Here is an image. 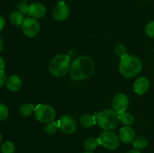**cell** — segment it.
Instances as JSON below:
<instances>
[{"label": "cell", "mask_w": 154, "mask_h": 153, "mask_svg": "<svg viewBox=\"0 0 154 153\" xmlns=\"http://www.w3.org/2000/svg\"><path fill=\"white\" fill-rule=\"evenodd\" d=\"M134 92L138 94H143L148 91L150 88V81L147 77L141 76L135 80L134 82Z\"/></svg>", "instance_id": "obj_13"}, {"label": "cell", "mask_w": 154, "mask_h": 153, "mask_svg": "<svg viewBox=\"0 0 154 153\" xmlns=\"http://www.w3.org/2000/svg\"><path fill=\"white\" fill-rule=\"evenodd\" d=\"M3 44H3V40L2 39V38L0 37V52H1V50H2Z\"/></svg>", "instance_id": "obj_30"}, {"label": "cell", "mask_w": 154, "mask_h": 153, "mask_svg": "<svg viewBox=\"0 0 154 153\" xmlns=\"http://www.w3.org/2000/svg\"><path fill=\"white\" fill-rule=\"evenodd\" d=\"M99 145H100V143H99V139L94 137L88 138L87 140H86V141L84 143V148L88 152L93 151V150L96 149Z\"/></svg>", "instance_id": "obj_18"}, {"label": "cell", "mask_w": 154, "mask_h": 153, "mask_svg": "<svg viewBox=\"0 0 154 153\" xmlns=\"http://www.w3.org/2000/svg\"><path fill=\"white\" fill-rule=\"evenodd\" d=\"M46 13V8L42 3H32L28 8V14L35 19L44 17Z\"/></svg>", "instance_id": "obj_11"}, {"label": "cell", "mask_w": 154, "mask_h": 153, "mask_svg": "<svg viewBox=\"0 0 154 153\" xmlns=\"http://www.w3.org/2000/svg\"><path fill=\"white\" fill-rule=\"evenodd\" d=\"M98 139L100 145L108 150H115L120 146V138L111 130L102 132Z\"/></svg>", "instance_id": "obj_6"}, {"label": "cell", "mask_w": 154, "mask_h": 153, "mask_svg": "<svg viewBox=\"0 0 154 153\" xmlns=\"http://www.w3.org/2000/svg\"><path fill=\"white\" fill-rule=\"evenodd\" d=\"M58 2V3H65L66 0H57Z\"/></svg>", "instance_id": "obj_31"}, {"label": "cell", "mask_w": 154, "mask_h": 153, "mask_svg": "<svg viewBox=\"0 0 154 153\" xmlns=\"http://www.w3.org/2000/svg\"><path fill=\"white\" fill-rule=\"evenodd\" d=\"M129 101L127 96L123 93L116 94L112 100V107L117 112H125L128 109Z\"/></svg>", "instance_id": "obj_9"}, {"label": "cell", "mask_w": 154, "mask_h": 153, "mask_svg": "<svg viewBox=\"0 0 154 153\" xmlns=\"http://www.w3.org/2000/svg\"><path fill=\"white\" fill-rule=\"evenodd\" d=\"M5 67V62L4 58L2 56H0V70H4Z\"/></svg>", "instance_id": "obj_28"}, {"label": "cell", "mask_w": 154, "mask_h": 153, "mask_svg": "<svg viewBox=\"0 0 154 153\" xmlns=\"http://www.w3.org/2000/svg\"><path fill=\"white\" fill-rule=\"evenodd\" d=\"M6 80H7V78H6V75L4 70H0V88L5 84Z\"/></svg>", "instance_id": "obj_26"}, {"label": "cell", "mask_w": 154, "mask_h": 153, "mask_svg": "<svg viewBox=\"0 0 154 153\" xmlns=\"http://www.w3.org/2000/svg\"><path fill=\"white\" fill-rule=\"evenodd\" d=\"M2 134L0 133V143L2 142Z\"/></svg>", "instance_id": "obj_32"}, {"label": "cell", "mask_w": 154, "mask_h": 153, "mask_svg": "<svg viewBox=\"0 0 154 153\" xmlns=\"http://www.w3.org/2000/svg\"><path fill=\"white\" fill-rule=\"evenodd\" d=\"M119 138L123 142L126 144L133 142L135 139V132L129 126L121 128L119 132Z\"/></svg>", "instance_id": "obj_12"}, {"label": "cell", "mask_w": 154, "mask_h": 153, "mask_svg": "<svg viewBox=\"0 0 154 153\" xmlns=\"http://www.w3.org/2000/svg\"><path fill=\"white\" fill-rule=\"evenodd\" d=\"M21 26H22L23 32L28 38L35 37L40 31V23L35 18H26Z\"/></svg>", "instance_id": "obj_7"}, {"label": "cell", "mask_w": 154, "mask_h": 153, "mask_svg": "<svg viewBox=\"0 0 154 153\" xmlns=\"http://www.w3.org/2000/svg\"><path fill=\"white\" fill-rule=\"evenodd\" d=\"M114 50H115L117 56L120 57V58L127 55V48L123 44H119L116 45Z\"/></svg>", "instance_id": "obj_23"}, {"label": "cell", "mask_w": 154, "mask_h": 153, "mask_svg": "<svg viewBox=\"0 0 154 153\" xmlns=\"http://www.w3.org/2000/svg\"><path fill=\"white\" fill-rule=\"evenodd\" d=\"M142 69V62L136 56L126 55L120 58L119 70L122 76L132 78L138 75Z\"/></svg>", "instance_id": "obj_2"}, {"label": "cell", "mask_w": 154, "mask_h": 153, "mask_svg": "<svg viewBox=\"0 0 154 153\" xmlns=\"http://www.w3.org/2000/svg\"><path fill=\"white\" fill-rule=\"evenodd\" d=\"M8 108L5 104L0 103V121H4L8 117Z\"/></svg>", "instance_id": "obj_24"}, {"label": "cell", "mask_w": 154, "mask_h": 153, "mask_svg": "<svg viewBox=\"0 0 154 153\" xmlns=\"http://www.w3.org/2000/svg\"><path fill=\"white\" fill-rule=\"evenodd\" d=\"M96 118V123L102 129L105 130H111L118 126V112L114 110H105L102 112H96L94 113Z\"/></svg>", "instance_id": "obj_3"}, {"label": "cell", "mask_w": 154, "mask_h": 153, "mask_svg": "<svg viewBox=\"0 0 154 153\" xmlns=\"http://www.w3.org/2000/svg\"><path fill=\"white\" fill-rule=\"evenodd\" d=\"M83 153H94V152H83Z\"/></svg>", "instance_id": "obj_33"}, {"label": "cell", "mask_w": 154, "mask_h": 153, "mask_svg": "<svg viewBox=\"0 0 154 153\" xmlns=\"http://www.w3.org/2000/svg\"><path fill=\"white\" fill-rule=\"evenodd\" d=\"M58 126L62 131L66 134H73L77 130L76 121L69 115H64L60 117L58 121Z\"/></svg>", "instance_id": "obj_8"}, {"label": "cell", "mask_w": 154, "mask_h": 153, "mask_svg": "<svg viewBox=\"0 0 154 153\" xmlns=\"http://www.w3.org/2000/svg\"><path fill=\"white\" fill-rule=\"evenodd\" d=\"M15 146L11 141H5L1 146L2 153H14Z\"/></svg>", "instance_id": "obj_21"}, {"label": "cell", "mask_w": 154, "mask_h": 153, "mask_svg": "<svg viewBox=\"0 0 154 153\" xmlns=\"http://www.w3.org/2000/svg\"><path fill=\"white\" fill-rule=\"evenodd\" d=\"M118 115L120 121L126 126L131 125L135 122V118H134L133 116L131 113H129V112H126V111L125 112H119Z\"/></svg>", "instance_id": "obj_17"}, {"label": "cell", "mask_w": 154, "mask_h": 153, "mask_svg": "<svg viewBox=\"0 0 154 153\" xmlns=\"http://www.w3.org/2000/svg\"><path fill=\"white\" fill-rule=\"evenodd\" d=\"M70 9L66 3H58L53 10V16L57 21H63L68 18Z\"/></svg>", "instance_id": "obj_10"}, {"label": "cell", "mask_w": 154, "mask_h": 153, "mask_svg": "<svg viewBox=\"0 0 154 153\" xmlns=\"http://www.w3.org/2000/svg\"><path fill=\"white\" fill-rule=\"evenodd\" d=\"M145 32L149 37L154 38V20L147 23L145 27Z\"/></svg>", "instance_id": "obj_25"}, {"label": "cell", "mask_w": 154, "mask_h": 153, "mask_svg": "<svg viewBox=\"0 0 154 153\" xmlns=\"http://www.w3.org/2000/svg\"><path fill=\"white\" fill-rule=\"evenodd\" d=\"M70 57L66 54H59L51 59L49 70L55 77H62L70 70Z\"/></svg>", "instance_id": "obj_4"}, {"label": "cell", "mask_w": 154, "mask_h": 153, "mask_svg": "<svg viewBox=\"0 0 154 153\" xmlns=\"http://www.w3.org/2000/svg\"><path fill=\"white\" fill-rule=\"evenodd\" d=\"M35 110V107L32 104H24L20 108V112L23 116L27 117Z\"/></svg>", "instance_id": "obj_20"}, {"label": "cell", "mask_w": 154, "mask_h": 153, "mask_svg": "<svg viewBox=\"0 0 154 153\" xmlns=\"http://www.w3.org/2000/svg\"><path fill=\"white\" fill-rule=\"evenodd\" d=\"M9 20L14 26H20L23 22V15L20 11L15 10L9 14Z\"/></svg>", "instance_id": "obj_16"}, {"label": "cell", "mask_w": 154, "mask_h": 153, "mask_svg": "<svg viewBox=\"0 0 154 153\" xmlns=\"http://www.w3.org/2000/svg\"><path fill=\"white\" fill-rule=\"evenodd\" d=\"M35 118L39 122L49 123L54 121L57 116L54 108L49 104H38L35 110Z\"/></svg>", "instance_id": "obj_5"}, {"label": "cell", "mask_w": 154, "mask_h": 153, "mask_svg": "<svg viewBox=\"0 0 154 153\" xmlns=\"http://www.w3.org/2000/svg\"><path fill=\"white\" fill-rule=\"evenodd\" d=\"M127 153H141L138 149H132L129 150V152H127Z\"/></svg>", "instance_id": "obj_29"}, {"label": "cell", "mask_w": 154, "mask_h": 153, "mask_svg": "<svg viewBox=\"0 0 154 153\" xmlns=\"http://www.w3.org/2000/svg\"><path fill=\"white\" fill-rule=\"evenodd\" d=\"M95 70V62L90 56H83L75 58L70 68L71 77L75 80H83L91 76Z\"/></svg>", "instance_id": "obj_1"}, {"label": "cell", "mask_w": 154, "mask_h": 153, "mask_svg": "<svg viewBox=\"0 0 154 153\" xmlns=\"http://www.w3.org/2000/svg\"><path fill=\"white\" fill-rule=\"evenodd\" d=\"M148 144V140L144 136H140L135 138L133 141V146L135 149H144Z\"/></svg>", "instance_id": "obj_19"}, {"label": "cell", "mask_w": 154, "mask_h": 153, "mask_svg": "<svg viewBox=\"0 0 154 153\" xmlns=\"http://www.w3.org/2000/svg\"><path fill=\"white\" fill-rule=\"evenodd\" d=\"M80 123L84 128H89L96 124V118L95 116L84 114V115L81 116V117L80 118Z\"/></svg>", "instance_id": "obj_15"}, {"label": "cell", "mask_w": 154, "mask_h": 153, "mask_svg": "<svg viewBox=\"0 0 154 153\" xmlns=\"http://www.w3.org/2000/svg\"><path fill=\"white\" fill-rule=\"evenodd\" d=\"M5 25V21L4 17L2 15H0V32L4 28Z\"/></svg>", "instance_id": "obj_27"}, {"label": "cell", "mask_w": 154, "mask_h": 153, "mask_svg": "<svg viewBox=\"0 0 154 153\" xmlns=\"http://www.w3.org/2000/svg\"><path fill=\"white\" fill-rule=\"evenodd\" d=\"M59 126L58 124L55 122H51L47 123L46 126L45 128V131L47 134L49 135H53L54 134H55L57 131V129H58Z\"/></svg>", "instance_id": "obj_22"}, {"label": "cell", "mask_w": 154, "mask_h": 153, "mask_svg": "<svg viewBox=\"0 0 154 153\" xmlns=\"http://www.w3.org/2000/svg\"><path fill=\"white\" fill-rule=\"evenodd\" d=\"M6 87L11 92H17L21 88L22 80L17 75H11L7 79L5 82Z\"/></svg>", "instance_id": "obj_14"}]
</instances>
